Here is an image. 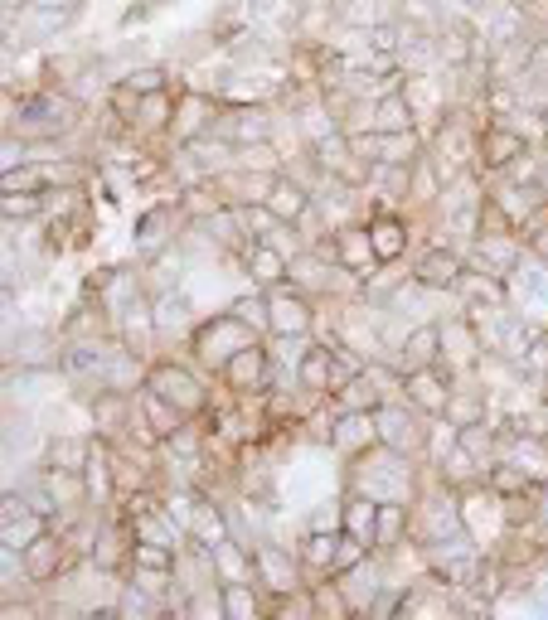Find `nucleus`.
Segmentation results:
<instances>
[{
  "label": "nucleus",
  "mask_w": 548,
  "mask_h": 620,
  "mask_svg": "<svg viewBox=\"0 0 548 620\" xmlns=\"http://www.w3.org/2000/svg\"><path fill=\"white\" fill-rule=\"evenodd\" d=\"M248 349V330H243V315H223V320H209L204 334H200V359L204 363H233V354Z\"/></svg>",
  "instance_id": "1"
},
{
  "label": "nucleus",
  "mask_w": 548,
  "mask_h": 620,
  "mask_svg": "<svg viewBox=\"0 0 548 620\" xmlns=\"http://www.w3.org/2000/svg\"><path fill=\"white\" fill-rule=\"evenodd\" d=\"M68 121H73V102H64V97H30L20 107V131L59 136V131H68Z\"/></svg>",
  "instance_id": "2"
},
{
  "label": "nucleus",
  "mask_w": 548,
  "mask_h": 620,
  "mask_svg": "<svg viewBox=\"0 0 548 620\" xmlns=\"http://www.w3.org/2000/svg\"><path fill=\"white\" fill-rule=\"evenodd\" d=\"M156 392H161V398H171L180 412H194L200 398H204V392L194 388V378L185 369H175V363H171V369H156Z\"/></svg>",
  "instance_id": "3"
},
{
  "label": "nucleus",
  "mask_w": 548,
  "mask_h": 620,
  "mask_svg": "<svg viewBox=\"0 0 548 620\" xmlns=\"http://www.w3.org/2000/svg\"><path fill=\"white\" fill-rule=\"evenodd\" d=\"M374 131H413V102L398 92V97H384L374 107Z\"/></svg>",
  "instance_id": "4"
},
{
  "label": "nucleus",
  "mask_w": 548,
  "mask_h": 620,
  "mask_svg": "<svg viewBox=\"0 0 548 620\" xmlns=\"http://www.w3.org/2000/svg\"><path fill=\"white\" fill-rule=\"evenodd\" d=\"M369 150H378V160H384V165H403L407 155L417 150V140H413V131H378L369 140Z\"/></svg>",
  "instance_id": "5"
},
{
  "label": "nucleus",
  "mask_w": 548,
  "mask_h": 620,
  "mask_svg": "<svg viewBox=\"0 0 548 620\" xmlns=\"http://www.w3.org/2000/svg\"><path fill=\"white\" fill-rule=\"evenodd\" d=\"M369 436H378V427H374V417H364V412H349V417H340V427H335V446L340 450H359Z\"/></svg>",
  "instance_id": "6"
},
{
  "label": "nucleus",
  "mask_w": 548,
  "mask_h": 620,
  "mask_svg": "<svg viewBox=\"0 0 548 620\" xmlns=\"http://www.w3.org/2000/svg\"><path fill=\"white\" fill-rule=\"evenodd\" d=\"M456 272H461V266H456L452 252H427L423 266H417V281H423V286H452Z\"/></svg>",
  "instance_id": "7"
},
{
  "label": "nucleus",
  "mask_w": 548,
  "mask_h": 620,
  "mask_svg": "<svg viewBox=\"0 0 548 620\" xmlns=\"http://www.w3.org/2000/svg\"><path fill=\"white\" fill-rule=\"evenodd\" d=\"M345 528L359 533V543H374L378 538V504L374 499H355L345 509Z\"/></svg>",
  "instance_id": "8"
},
{
  "label": "nucleus",
  "mask_w": 548,
  "mask_h": 620,
  "mask_svg": "<svg viewBox=\"0 0 548 620\" xmlns=\"http://www.w3.org/2000/svg\"><path fill=\"white\" fill-rule=\"evenodd\" d=\"M267 204H272V214L277 218H301L306 214V194L297 189V185H291V179H282V185H272V194H267Z\"/></svg>",
  "instance_id": "9"
},
{
  "label": "nucleus",
  "mask_w": 548,
  "mask_h": 620,
  "mask_svg": "<svg viewBox=\"0 0 548 620\" xmlns=\"http://www.w3.org/2000/svg\"><path fill=\"white\" fill-rule=\"evenodd\" d=\"M369 252H374V257L378 262H393V257H398V252H403V228H398V223H374V233H369Z\"/></svg>",
  "instance_id": "10"
},
{
  "label": "nucleus",
  "mask_w": 548,
  "mask_h": 620,
  "mask_svg": "<svg viewBox=\"0 0 548 620\" xmlns=\"http://www.w3.org/2000/svg\"><path fill=\"white\" fill-rule=\"evenodd\" d=\"M229 378H233V383L238 388H258L262 383V354H258V349H243V354H233V363H229Z\"/></svg>",
  "instance_id": "11"
},
{
  "label": "nucleus",
  "mask_w": 548,
  "mask_h": 620,
  "mask_svg": "<svg viewBox=\"0 0 548 620\" xmlns=\"http://www.w3.org/2000/svg\"><path fill=\"white\" fill-rule=\"evenodd\" d=\"M374 427H378V436H384L388 446H413V427H407V417L393 412V407L374 412Z\"/></svg>",
  "instance_id": "12"
},
{
  "label": "nucleus",
  "mask_w": 548,
  "mask_h": 620,
  "mask_svg": "<svg viewBox=\"0 0 548 620\" xmlns=\"http://www.w3.org/2000/svg\"><path fill=\"white\" fill-rule=\"evenodd\" d=\"M282 252H277L272 243H262V247H252V281H262V286H267V281H277V276H282Z\"/></svg>",
  "instance_id": "13"
},
{
  "label": "nucleus",
  "mask_w": 548,
  "mask_h": 620,
  "mask_svg": "<svg viewBox=\"0 0 548 620\" xmlns=\"http://www.w3.org/2000/svg\"><path fill=\"white\" fill-rule=\"evenodd\" d=\"M407 388H413V402L427 407V412H437V407L446 402V388L432 373H413V383H407Z\"/></svg>",
  "instance_id": "14"
},
{
  "label": "nucleus",
  "mask_w": 548,
  "mask_h": 620,
  "mask_svg": "<svg viewBox=\"0 0 548 620\" xmlns=\"http://www.w3.org/2000/svg\"><path fill=\"white\" fill-rule=\"evenodd\" d=\"M34 538H39V509L20 514V518H5V547H30Z\"/></svg>",
  "instance_id": "15"
},
{
  "label": "nucleus",
  "mask_w": 548,
  "mask_h": 620,
  "mask_svg": "<svg viewBox=\"0 0 548 620\" xmlns=\"http://www.w3.org/2000/svg\"><path fill=\"white\" fill-rule=\"evenodd\" d=\"M437 344H442V334L423 325V330H413V340H407V354H403V359L417 369V363H427L432 354H437Z\"/></svg>",
  "instance_id": "16"
},
{
  "label": "nucleus",
  "mask_w": 548,
  "mask_h": 620,
  "mask_svg": "<svg viewBox=\"0 0 548 620\" xmlns=\"http://www.w3.org/2000/svg\"><path fill=\"white\" fill-rule=\"evenodd\" d=\"M258 567H262V576H267V586H277V591H287V586H291V567H287V557H277L272 547H262V553H258Z\"/></svg>",
  "instance_id": "17"
},
{
  "label": "nucleus",
  "mask_w": 548,
  "mask_h": 620,
  "mask_svg": "<svg viewBox=\"0 0 548 620\" xmlns=\"http://www.w3.org/2000/svg\"><path fill=\"white\" fill-rule=\"evenodd\" d=\"M272 325L282 334H301L306 330V310L297 301H272Z\"/></svg>",
  "instance_id": "18"
},
{
  "label": "nucleus",
  "mask_w": 548,
  "mask_h": 620,
  "mask_svg": "<svg viewBox=\"0 0 548 620\" xmlns=\"http://www.w3.org/2000/svg\"><path fill=\"white\" fill-rule=\"evenodd\" d=\"M54 557H59L54 538H34V543H30V557H24V567H30V576H49V572H54Z\"/></svg>",
  "instance_id": "19"
},
{
  "label": "nucleus",
  "mask_w": 548,
  "mask_h": 620,
  "mask_svg": "<svg viewBox=\"0 0 548 620\" xmlns=\"http://www.w3.org/2000/svg\"><path fill=\"white\" fill-rule=\"evenodd\" d=\"M185 315H190V301H185V295H165V301L156 305V325H161V330L185 325Z\"/></svg>",
  "instance_id": "20"
},
{
  "label": "nucleus",
  "mask_w": 548,
  "mask_h": 620,
  "mask_svg": "<svg viewBox=\"0 0 548 620\" xmlns=\"http://www.w3.org/2000/svg\"><path fill=\"white\" fill-rule=\"evenodd\" d=\"M146 412H151V421H156V431H165V436L180 431V407H175V402L165 407L161 392H156V398H146Z\"/></svg>",
  "instance_id": "21"
},
{
  "label": "nucleus",
  "mask_w": 548,
  "mask_h": 620,
  "mask_svg": "<svg viewBox=\"0 0 548 620\" xmlns=\"http://www.w3.org/2000/svg\"><path fill=\"white\" fill-rule=\"evenodd\" d=\"M326 378H330V363H326V354H320V349L301 359V388H320Z\"/></svg>",
  "instance_id": "22"
},
{
  "label": "nucleus",
  "mask_w": 548,
  "mask_h": 620,
  "mask_svg": "<svg viewBox=\"0 0 548 620\" xmlns=\"http://www.w3.org/2000/svg\"><path fill=\"white\" fill-rule=\"evenodd\" d=\"M194 533H200L209 547H219L223 543V518L214 509H200V514H194Z\"/></svg>",
  "instance_id": "23"
},
{
  "label": "nucleus",
  "mask_w": 548,
  "mask_h": 620,
  "mask_svg": "<svg viewBox=\"0 0 548 620\" xmlns=\"http://www.w3.org/2000/svg\"><path fill=\"white\" fill-rule=\"evenodd\" d=\"M485 150H490V165H504L510 155H519V136H510V131H495L485 140Z\"/></svg>",
  "instance_id": "24"
},
{
  "label": "nucleus",
  "mask_w": 548,
  "mask_h": 620,
  "mask_svg": "<svg viewBox=\"0 0 548 620\" xmlns=\"http://www.w3.org/2000/svg\"><path fill=\"white\" fill-rule=\"evenodd\" d=\"M223 615H252V596L238 582L223 586Z\"/></svg>",
  "instance_id": "25"
},
{
  "label": "nucleus",
  "mask_w": 548,
  "mask_h": 620,
  "mask_svg": "<svg viewBox=\"0 0 548 620\" xmlns=\"http://www.w3.org/2000/svg\"><path fill=\"white\" fill-rule=\"evenodd\" d=\"M107 383H132V378H136V363L132 359H126V354H107Z\"/></svg>",
  "instance_id": "26"
},
{
  "label": "nucleus",
  "mask_w": 548,
  "mask_h": 620,
  "mask_svg": "<svg viewBox=\"0 0 548 620\" xmlns=\"http://www.w3.org/2000/svg\"><path fill=\"white\" fill-rule=\"evenodd\" d=\"M39 208L34 194H5V218H30Z\"/></svg>",
  "instance_id": "27"
},
{
  "label": "nucleus",
  "mask_w": 548,
  "mask_h": 620,
  "mask_svg": "<svg viewBox=\"0 0 548 620\" xmlns=\"http://www.w3.org/2000/svg\"><path fill=\"white\" fill-rule=\"evenodd\" d=\"M165 117H171V102H161L156 92H146V102H142V121H146V126H161Z\"/></svg>",
  "instance_id": "28"
},
{
  "label": "nucleus",
  "mask_w": 548,
  "mask_h": 620,
  "mask_svg": "<svg viewBox=\"0 0 548 620\" xmlns=\"http://www.w3.org/2000/svg\"><path fill=\"white\" fill-rule=\"evenodd\" d=\"M233 126H238V131H243V136H252V140H262L267 136V126H262V111H233Z\"/></svg>",
  "instance_id": "29"
},
{
  "label": "nucleus",
  "mask_w": 548,
  "mask_h": 620,
  "mask_svg": "<svg viewBox=\"0 0 548 620\" xmlns=\"http://www.w3.org/2000/svg\"><path fill=\"white\" fill-rule=\"evenodd\" d=\"M54 460H59L64 470H78V465H83V446L78 441H59V446H54Z\"/></svg>",
  "instance_id": "30"
},
{
  "label": "nucleus",
  "mask_w": 548,
  "mask_h": 620,
  "mask_svg": "<svg viewBox=\"0 0 548 620\" xmlns=\"http://www.w3.org/2000/svg\"><path fill=\"white\" fill-rule=\"evenodd\" d=\"M161 68H136V73H132V88L136 92H161Z\"/></svg>",
  "instance_id": "31"
},
{
  "label": "nucleus",
  "mask_w": 548,
  "mask_h": 620,
  "mask_svg": "<svg viewBox=\"0 0 548 620\" xmlns=\"http://www.w3.org/2000/svg\"><path fill=\"white\" fill-rule=\"evenodd\" d=\"M233 310H238V315L248 320V325H267V310H272V305H262L258 295H252V301H238Z\"/></svg>",
  "instance_id": "32"
},
{
  "label": "nucleus",
  "mask_w": 548,
  "mask_h": 620,
  "mask_svg": "<svg viewBox=\"0 0 548 620\" xmlns=\"http://www.w3.org/2000/svg\"><path fill=\"white\" fill-rule=\"evenodd\" d=\"M136 562H142V567H171V553H161L156 543H146V547H136Z\"/></svg>",
  "instance_id": "33"
},
{
  "label": "nucleus",
  "mask_w": 548,
  "mask_h": 620,
  "mask_svg": "<svg viewBox=\"0 0 548 620\" xmlns=\"http://www.w3.org/2000/svg\"><path fill=\"white\" fill-rule=\"evenodd\" d=\"M306 553H311V562H320V567H326V562L335 557V538H311V547H306Z\"/></svg>",
  "instance_id": "34"
},
{
  "label": "nucleus",
  "mask_w": 548,
  "mask_h": 620,
  "mask_svg": "<svg viewBox=\"0 0 548 620\" xmlns=\"http://www.w3.org/2000/svg\"><path fill=\"white\" fill-rule=\"evenodd\" d=\"M194 126H200V102H190V107H185V121H180L175 131H180V136H190Z\"/></svg>",
  "instance_id": "35"
},
{
  "label": "nucleus",
  "mask_w": 548,
  "mask_h": 620,
  "mask_svg": "<svg viewBox=\"0 0 548 620\" xmlns=\"http://www.w3.org/2000/svg\"><path fill=\"white\" fill-rule=\"evenodd\" d=\"M369 44H374V49H398V34H393V30H374Z\"/></svg>",
  "instance_id": "36"
},
{
  "label": "nucleus",
  "mask_w": 548,
  "mask_h": 620,
  "mask_svg": "<svg viewBox=\"0 0 548 620\" xmlns=\"http://www.w3.org/2000/svg\"><path fill=\"white\" fill-rule=\"evenodd\" d=\"M30 5H39V10H64V15H73L78 0H30Z\"/></svg>",
  "instance_id": "37"
},
{
  "label": "nucleus",
  "mask_w": 548,
  "mask_h": 620,
  "mask_svg": "<svg viewBox=\"0 0 548 620\" xmlns=\"http://www.w3.org/2000/svg\"><path fill=\"white\" fill-rule=\"evenodd\" d=\"M24 160V146H20V140H5V170H10V165H20Z\"/></svg>",
  "instance_id": "38"
},
{
  "label": "nucleus",
  "mask_w": 548,
  "mask_h": 620,
  "mask_svg": "<svg viewBox=\"0 0 548 620\" xmlns=\"http://www.w3.org/2000/svg\"><path fill=\"white\" fill-rule=\"evenodd\" d=\"M345 20H369V0H355V5H345Z\"/></svg>",
  "instance_id": "39"
},
{
  "label": "nucleus",
  "mask_w": 548,
  "mask_h": 620,
  "mask_svg": "<svg viewBox=\"0 0 548 620\" xmlns=\"http://www.w3.org/2000/svg\"><path fill=\"white\" fill-rule=\"evenodd\" d=\"M461 5H471V10H495V0H461Z\"/></svg>",
  "instance_id": "40"
},
{
  "label": "nucleus",
  "mask_w": 548,
  "mask_h": 620,
  "mask_svg": "<svg viewBox=\"0 0 548 620\" xmlns=\"http://www.w3.org/2000/svg\"><path fill=\"white\" fill-rule=\"evenodd\" d=\"M539 252H543V257H548V233H543V237H539Z\"/></svg>",
  "instance_id": "41"
}]
</instances>
